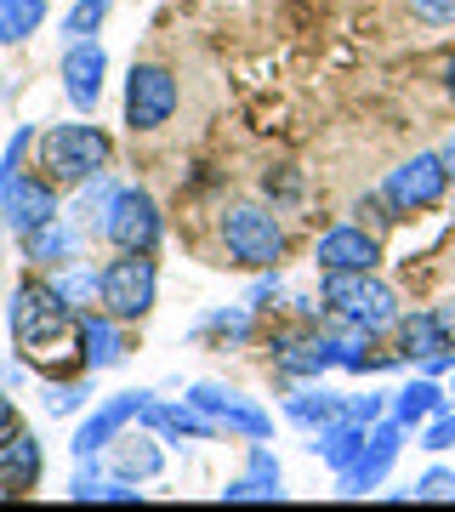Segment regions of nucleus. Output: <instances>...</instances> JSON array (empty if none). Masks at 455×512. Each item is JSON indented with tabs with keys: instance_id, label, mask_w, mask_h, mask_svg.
<instances>
[{
	"instance_id": "1",
	"label": "nucleus",
	"mask_w": 455,
	"mask_h": 512,
	"mask_svg": "<svg viewBox=\"0 0 455 512\" xmlns=\"http://www.w3.org/2000/svg\"><path fill=\"white\" fill-rule=\"evenodd\" d=\"M12 336H18V353L29 359V365L40 370H57L63 359H69V336H80V325H74L69 302L46 285H23L18 296H12Z\"/></svg>"
},
{
	"instance_id": "2",
	"label": "nucleus",
	"mask_w": 455,
	"mask_h": 512,
	"mask_svg": "<svg viewBox=\"0 0 455 512\" xmlns=\"http://www.w3.org/2000/svg\"><path fill=\"white\" fill-rule=\"evenodd\" d=\"M109 165V137L97 126H52L40 137V171L57 183H86Z\"/></svg>"
},
{
	"instance_id": "3",
	"label": "nucleus",
	"mask_w": 455,
	"mask_h": 512,
	"mask_svg": "<svg viewBox=\"0 0 455 512\" xmlns=\"http://www.w3.org/2000/svg\"><path fill=\"white\" fill-rule=\"evenodd\" d=\"M325 302L342 313V319L364 325V330H387L393 319H399L393 285H382L370 268H359V274H325Z\"/></svg>"
},
{
	"instance_id": "4",
	"label": "nucleus",
	"mask_w": 455,
	"mask_h": 512,
	"mask_svg": "<svg viewBox=\"0 0 455 512\" xmlns=\"http://www.w3.org/2000/svg\"><path fill=\"white\" fill-rule=\"evenodd\" d=\"M154 291H160V279H154L148 251H120V262L103 268V308L114 319H143L154 308Z\"/></svg>"
},
{
	"instance_id": "5",
	"label": "nucleus",
	"mask_w": 455,
	"mask_h": 512,
	"mask_svg": "<svg viewBox=\"0 0 455 512\" xmlns=\"http://www.w3.org/2000/svg\"><path fill=\"white\" fill-rule=\"evenodd\" d=\"M222 239H228V256L245 262V268H273L279 251H285V234H279V222L268 211H256V205H239L222 217Z\"/></svg>"
},
{
	"instance_id": "6",
	"label": "nucleus",
	"mask_w": 455,
	"mask_h": 512,
	"mask_svg": "<svg viewBox=\"0 0 455 512\" xmlns=\"http://www.w3.org/2000/svg\"><path fill=\"white\" fill-rule=\"evenodd\" d=\"M171 109H177V80H171V69H160V63H137L126 80V126L137 131H154L171 120Z\"/></svg>"
},
{
	"instance_id": "7",
	"label": "nucleus",
	"mask_w": 455,
	"mask_h": 512,
	"mask_svg": "<svg viewBox=\"0 0 455 512\" xmlns=\"http://www.w3.org/2000/svg\"><path fill=\"white\" fill-rule=\"evenodd\" d=\"M444 188H450V171H444V154H416V160H404L393 177H387V205L393 211H427V205L444 200Z\"/></svg>"
},
{
	"instance_id": "8",
	"label": "nucleus",
	"mask_w": 455,
	"mask_h": 512,
	"mask_svg": "<svg viewBox=\"0 0 455 512\" xmlns=\"http://www.w3.org/2000/svg\"><path fill=\"white\" fill-rule=\"evenodd\" d=\"M103 234L120 251H154V239H160V205L148 200L143 188H120L109 217H103Z\"/></svg>"
},
{
	"instance_id": "9",
	"label": "nucleus",
	"mask_w": 455,
	"mask_h": 512,
	"mask_svg": "<svg viewBox=\"0 0 455 512\" xmlns=\"http://www.w3.org/2000/svg\"><path fill=\"white\" fill-rule=\"evenodd\" d=\"M188 404L205 410V416L217 421V427H228V433H245V439H268V433H273V421H268L262 404L239 399V393H228V387H217V382L188 387Z\"/></svg>"
},
{
	"instance_id": "10",
	"label": "nucleus",
	"mask_w": 455,
	"mask_h": 512,
	"mask_svg": "<svg viewBox=\"0 0 455 512\" xmlns=\"http://www.w3.org/2000/svg\"><path fill=\"white\" fill-rule=\"evenodd\" d=\"M0 211H6V222H12L18 234H35V228L57 222L52 188H46V183H29V177H18V171H0Z\"/></svg>"
},
{
	"instance_id": "11",
	"label": "nucleus",
	"mask_w": 455,
	"mask_h": 512,
	"mask_svg": "<svg viewBox=\"0 0 455 512\" xmlns=\"http://www.w3.org/2000/svg\"><path fill=\"white\" fill-rule=\"evenodd\" d=\"M399 439H404V421L393 416L387 427H376L370 433V444L359 450V461L353 467H342V495H364V490H376L387 478V467L399 461Z\"/></svg>"
},
{
	"instance_id": "12",
	"label": "nucleus",
	"mask_w": 455,
	"mask_h": 512,
	"mask_svg": "<svg viewBox=\"0 0 455 512\" xmlns=\"http://www.w3.org/2000/svg\"><path fill=\"white\" fill-rule=\"evenodd\" d=\"M103 74H109V57L97 40H74L69 57H63V92H69L74 109H97L103 97Z\"/></svg>"
},
{
	"instance_id": "13",
	"label": "nucleus",
	"mask_w": 455,
	"mask_h": 512,
	"mask_svg": "<svg viewBox=\"0 0 455 512\" xmlns=\"http://www.w3.org/2000/svg\"><path fill=\"white\" fill-rule=\"evenodd\" d=\"M313 262H319L325 274H359V268H376L382 251H376V239L364 234V228H330V234H319V245H313Z\"/></svg>"
},
{
	"instance_id": "14",
	"label": "nucleus",
	"mask_w": 455,
	"mask_h": 512,
	"mask_svg": "<svg viewBox=\"0 0 455 512\" xmlns=\"http://www.w3.org/2000/svg\"><path fill=\"white\" fill-rule=\"evenodd\" d=\"M148 399H154V393H120V399H109L103 410H91V416L80 421V433H74V456L86 461V456H97L103 444H114V433H120L131 416H143Z\"/></svg>"
},
{
	"instance_id": "15",
	"label": "nucleus",
	"mask_w": 455,
	"mask_h": 512,
	"mask_svg": "<svg viewBox=\"0 0 455 512\" xmlns=\"http://www.w3.org/2000/svg\"><path fill=\"white\" fill-rule=\"evenodd\" d=\"M273 359L285 376H319L325 365H336L325 330H291V336H273Z\"/></svg>"
},
{
	"instance_id": "16",
	"label": "nucleus",
	"mask_w": 455,
	"mask_h": 512,
	"mask_svg": "<svg viewBox=\"0 0 455 512\" xmlns=\"http://www.w3.org/2000/svg\"><path fill=\"white\" fill-rule=\"evenodd\" d=\"M35 478H40V444L29 433H12L0 444V484L6 490H35Z\"/></svg>"
},
{
	"instance_id": "17",
	"label": "nucleus",
	"mask_w": 455,
	"mask_h": 512,
	"mask_svg": "<svg viewBox=\"0 0 455 512\" xmlns=\"http://www.w3.org/2000/svg\"><path fill=\"white\" fill-rule=\"evenodd\" d=\"M80 359H86V370H109L126 359V342H120V330H114V319H80Z\"/></svg>"
},
{
	"instance_id": "18",
	"label": "nucleus",
	"mask_w": 455,
	"mask_h": 512,
	"mask_svg": "<svg viewBox=\"0 0 455 512\" xmlns=\"http://www.w3.org/2000/svg\"><path fill=\"white\" fill-rule=\"evenodd\" d=\"M364 444H370V433H364V421H330V427H319V444H313V450H319V456L330 461V467H336V473H342V467H353V461H359V450Z\"/></svg>"
},
{
	"instance_id": "19",
	"label": "nucleus",
	"mask_w": 455,
	"mask_h": 512,
	"mask_svg": "<svg viewBox=\"0 0 455 512\" xmlns=\"http://www.w3.org/2000/svg\"><path fill=\"white\" fill-rule=\"evenodd\" d=\"M143 421L154 427V433H177V439H217V421L205 416V410H165V404H154L148 399L143 404Z\"/></svg>"
},
{
	"instance_id": "20",
	"label": "nucleus",
	"mask_w": 455,
	"mask_h": 512,
	"mask_svg": "<svg viewBox=\"0 0 455 512\" xmlns=\"http://www.w3.org/2000/svg\"><path fill=\"white\" fill-rule=\"evenodd\" d=\"M222 501H279V461L268 450H251V478L228 484Z\"/></svg>"
},
{
	"instance_id": "21",
	"label": "nucleus",
	"mask_w": 455,
	"mask_h": 512,
	"mask_svg": "<svg viewBox=\"0 0 455 512\" xmlns=\"http://www.w3.org/2000/svg\"><path fill=\"white\" fill-rule=\"evenodd\" d=\"M347 399H336V393H325V387H302L291 404H285V416L296 421V427H330V421H342Z\"/></svg>"
},
{
	"instance_id": "22",
	"label": "nucleus",
	"mask_w": 455,
	"mask_h": 512,
	"mask_svg": "<svg viewBox=\"0 0 455 512\" xmlns=\"http://www.w3.org/2000/svg\"><path fill=\"white\" fill-rule=\"evenodd\" d=\"M46 23V0H0V46H18Z\"/></svg>"
},
{
	"instance_id": "23",
	"label": "nucleus",
	"mask_w": 455,
	"mask_h": 512,
	"mask_svg": "<svg viewBox=\"0 0 455 512\" xmlns=\"http://www.w3.org/2000/svg\"><path fill=\"white\" fill-rule=\"evenodd\" d=\"M399 342H404V353H410V359H433V353L455 348L450 336L438 330V319H433V313H410V319L399 325Z\"/></svg>"
},
{
	"instance_id": "24",
	"label": "nucleus",
	"mask_w": 455,
	"mask_h": 512,
	"mask_svg": "<svg viewBox=\"0 0 455 512\" xmlns=\"http://www.w3.org/2000/svg\"><path fill=\"white\" fill-rule=\"evenodd\" d=\"M23 239H29V262H69V256H80V234L63 228V222H46V228H35Z\"/></svg>"
},
{
	"instance_id": "25",
	"label": "nucleus",
	"mask_w": 455,
	"mask_h": 512,
	"mask_svg": "<svg viewBox=\"0 0 455 512\" xmlns=\"http://www.w3.org/2000/svg\"><path fill=\"white\" fill-rule=\"evenodd\" d=\"M444 404H450V399H444V393H438L433 382H410V387H404V393H399V399H393V416H399L404 427H416V421L438 416Z\"/></svg>"
},
{
	"instance_id": "26",
	"label": "nucleus",
	"mask_w": 455,
	"mask_h": 512,
	"mask_svg": "<svg viewBox=\"0 0 455 512\" xmlns=\"http://www.w3.org/2000/svg\"><path fill=\"white\" fill-rule=\"evenodd\" d=\"M114 473L120 478H154L160 473V450H154V439H131L114 450Z\"/></svg>"
},
{
	"instance_id": "27",
	"label": "nucleus",
	"mask_w": 455,
	"mask_h": 512,
	"mask_svg": "<svg viewBox=\"0 0 455 512\" xmlns=\"http://www.w3.org/2000/svg\"><path fill=\"white\" fill-rule=\"evenodd\" d=\"M52 291L69 302V308H80V302H91V296H103V274H91V268H69V274L52 279Z\"/></svg>"
},
{
	"instance_id": "28",
	"label": "nucleus",
	"mask_w": 455,
	"mask_h": 512,
	"mask_svg": "<svg viewBox=\"0 0 455 512\" xmlns=\"http://www.w3.org/2000/svg\"><path fill=\"white\" fill-rule=\"evenodd\" d=\"M109 6H114V0H80L69 18H63V35H69V46H74V40H91V35H97V29H103V18H109Z\"/></svg>"
},
{
	"instance_id": "29",
	"label": "nucleus",
	"mask_w": 455,
	"mask_h": 512,
	"mask_svg": "<svg viewBox=\"0 0 455 512\" xmlns=\"http://www.w3.org/2000/svg\"><path fill=\"white\" fill-rule=\"evenodd\" d=\"M114 194H120V188H109L103 183V171H97V177H91V188H80V200H74V217H109V205H114Z\"/></svg>"
},
{
	"instance_id": "30",
	"label": "nucleus",
	"mask_w": 455,
	"mask_h": 512,
	"mask_svg": "<svg viewBox=\"0 0 455 512\" xmlns=\"http://www.w3.org/2000/svg\"><path fill=\"white\" fill-rule=\"evenodd\" d=\"M416 501H455V473H444V467H433V473L416 478Z\"/></svg>"
},
{
	"instance_id": "31",
	"label": "nucleus",
	"mask_w": 455,
	"mask_h": 512,
	"mask_svg": "<svg viewBox=\"0 0 455 512\" xmlns=\"http://www.w3.org/2000/svg\"><path fill=\"white\" fill-rule=\"evenodd\" d=\"M410 12L421 23H450L455 18V0H410Z\"/></svg>"
},
{
	"instance_id": "32",
	"label": "nucleus",
	"mask_w": 455,
	"mask_h": 512,
	"mask_svg": "<svg viewBox=\"0 0 455 512\" xmlns=\"http://www.w3.org/2000/svg\"><path fill=\"white\" fill-rule=\"evenodd\" d=\"M46 399H52V416H69V410H80V404H86L91 393H86V387H52Z\"/></svg>"
},
{
	"instance_id": "33",
	"label": "nucleus",
	"mask_w": 455,
	"mask_h": 512,
	"mask_svg": "<svg viewBox=\"0 0 455 512\" xmlns=\"http://www.w3.org/2000/svg\"><path fill=\"white\" fill-rule=\"evenodd\" d=\"M347 421H364V427H370V421L382 416V393H364V399H347V410H342Z\"/></svg>"
},
{
	"instance_id": "34",
	"label": "nucleus",
	"mask_w": 455,
	"mask_h": 512,
	"mask_svg": "<svg viewBox=\"0 0 455 512\" xmlns=\"http://www.w3.org/2000/svg\"><path fill=\"white\" fill-rule=\"evenodd\" d=\"M450 444H455V416H444L427 427V450H450Z\"/></svg>"
},
{
	"instance_id": "35",
	"label": "nucleus",
	"mask_w": 455,
	"mask_h": 512,
	"mask_svg": "<svg viewBox=\"0 0 455 512\" xmlns=\"http://www.w3.org/2000/svg\"><path fill=\"white\" fill-rule=\"evenodd\" d=\"M433 319H438V330H444V336L455 342V296L444 302V308H433Z\"/></svg>"
},
{
	"instance_id": "36",
	"label": "nucleus",
	"mask_w": 455,
	"mask_h": 512,
	"mask_svg": "<svg viewBox=\"0 0 455 512\" xmlns=\"http://www.w3.org/2000/svg\"><path fill=\"white\" fill-rule=\"evenodd\" d=\"M0 439H12V404L0 399Z\"/></svg>"
},
{
	"instance_id": "37",
	"label": "nucleus",
	"mask_w": 455,
	"mask_h": 512,
	"mask_svg": "<svg viewBox=\"0 0 455 512\" xmlns=\"http://www.w3.org/2000/svg\"><path fill=\"white\" fill-rule=\"evenodd\" d=\"M444 171H450V183H455V137L444 143Z\"/></svg>"
},
{
	"instance_id": "38",
	"label": "nucleus",
	"mask_w": 455,
	"mask_h": 512,
	"mask_svg": "<svg viewBox=\"0 0 455 512\" xmlns=\"http://www.w3.org/2000/svg\"><path fill=\"white\" fill-rule=\"evenodd\" d=\"M444 86H450V97H455V57H450V69H444Z\"/></svg>"
}]
</instances>
